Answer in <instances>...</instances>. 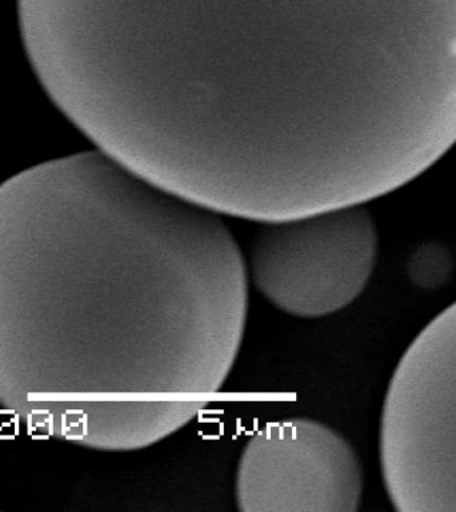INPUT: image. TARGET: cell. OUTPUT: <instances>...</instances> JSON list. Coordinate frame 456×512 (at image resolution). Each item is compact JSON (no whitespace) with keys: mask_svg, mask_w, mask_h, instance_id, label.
I'll use <instances>...</instances> for the list:
<instances>
[{"mask_svg":"<svg viewBox=\"0 0 456 512\" xmlns=\"http://www.w3.org/2000/svg\"><path fill=\"white\" fill-rule=\"evenodd\" d=\"M364 476L354 447L326 424L291 418L248 439L235 476L243 512H355Z\"/></svg>","mask_w":456,"mask_h":512,"instance_id":"obj_5","label":"cell"},{"mask_svg":"<svg viewBox=\"0 0 456 512\" xmlns=\"http://www.w3.org/2000/svg\"><path fill=\"white\" fill-rule=\"evenodd\" d=\"M248 291L218 214L103 152L19 172L0 184V407L78 446L104 402L216 394Z\"/></svg>","mask_w":456,"mask_h":512,"instance_id":"obj_2","label":"cell"},{"mask_svg":"<svg viewBox=\"0 0 456 512\" xmlns=\"http://www.w3.org/2000/svg\"><path fill=\"white\" fill-rule=\"evenodd\" d=\"M39 58L168 166L291 183L362 158L456 80V0H40Z\"/></svg>","mask_w":456,"mask_h":512,"instance_id":"obj_1","label":"cell"},{"mask_svg":"<svg viewBox=\"0 0 456 512\" xmlns=\"http://www.w3.org/2000/svg\"><path fill=\"white\" fill-rule=\"evenodd\" d=\"M260 224L248 250V280L279 311L323 318L366 290L379 235L364 204Z\"/></svg>","mask_w":456,"mask_h":512,"instance_id":"obj_4","label":"cell"},{"mask_svg":"<svg viewBox=\"0 0 456 512\" xmlns=\"http://www.w3.org/2000/svg\"><path fill=\"white\" fill-rule=\"evenodd\" d=\"M380 471L400 512H456V300L415 336L384 395Z\"/></svg>","mask_w":456,"mask_h":512,"instance_id":"obj_3","label":"cell"}]
</instances>
